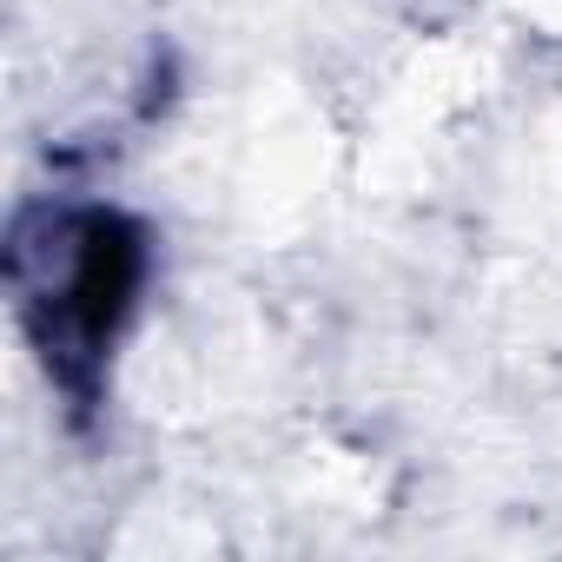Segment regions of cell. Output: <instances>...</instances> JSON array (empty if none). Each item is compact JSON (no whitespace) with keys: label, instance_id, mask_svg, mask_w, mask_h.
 <instances>
[{"label":"cell","instance_id":"obj_1","mask_svg":"<svg viewBox=\"0 0 562 562\" xmlns=\"http://www.w3.org/2000/svg\"><path fill=\"white\" fill-rule=\"evenodd\" d=\"M8 285L27 345L47 364V384L67 397L74 417H87L106 397L113 358L153 285L146 225L120 205H80V199L34 205L14 218Z\"/></svg>","mask_w":562,"mask_h":562}]
</instances>
